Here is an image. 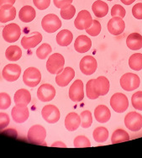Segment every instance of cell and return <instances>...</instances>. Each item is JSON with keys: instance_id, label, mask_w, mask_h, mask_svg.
Listing matches in <instances>:
<instances>
[{"instance_id": "6da1fadb", "label": "cell", "mask_w": 142, "mask_h": 158, "mask_svg": "<svg viewBox=\"0 0 142 158\" xmlns=\"http://www.w3.org/2000/svg\"><path fill=\"white\" fill-rule=\"evenodd\" d=\"M65 65V59L60 53H54L50 56L46 61V69L52 74H59L62 72Z\"/></svg>"}, {"instance_id": "ab89813d", "label": "cell", "mask_w": 142, "mask_h": 158, "mask_svg": "<svg viewBox=\"0 0 142 158\" xmlns=\"http://www.w3.org/2000/svg\"><path fill=\"white\" fill-rule=\"evenodd\" d=\"M11 105V98L6 93H0V110L9 109Z\"/></svg>"}, {"instance_id": "f6af8a7d", "label": "cell", "mask_w": 142, "mask_h": 158, "mask_svg": "<svg viewBox=\"0 0 142 158\" xmlns=\"http://www.w3.org/2000/svg\"><path fill=\"white\" fill-rule=\"evenodd\" d=\"M73 0H53L55 6L58 9H62L65 7L69 6L70 4H72Z\"/></svg>"}, {"instance_id": "52a82bcc", "label": "cell", "mask_w": 142, "mask_h": 158, "mask_svg": "<svg viewBox=\"0 0 142 158\" xmlns=\"http://www.w3.org/2000/svg\"><path fill=\"white\" fill-rule=\"evenodd\" d=\"M21 35V30L17 24L12 23L6 25L3 30V38L8 43L16 42Z\"/></svg>"}, {"instance_id": "d6986e66", "label": "cell", "mask_w": 142, "mask_h": 158, "mask_svg": "<svg viewBox=\"0 0 142 158\" xmlns=\"http://www.w3.org/2000/svg\"><path fill=\"white\" fill-rule=\"evenodd\" d=\"M42 41V35L40 32H33L31 36H24L21 40V45L24 49L34 48Z\"/></svg>"}, {"instance_id": "4fadbf2b", "label": "cell", "mask_w": 142, "mask_h": 158, "mask_svg": "<svg viewBox=\"0 0 142 158\" xmlns=\"http://www.w3.org/2000/svg\"><path fill=\"white\" fill-rule=\"evenodd\" d=\"M69 98L73 102H81L84 98L83 82L82 80H76L70 87Z\"/></svg>"}, {"instance_id": "f546056e", "label": "cell", "mask_w": 142, "mask_h": 158, "mask_svg": "<svg viewBox=\"0 0 142 158\" xmlns=\"http://www.w3.org/2000/svg\"><path fill=\"white\" fill-rule=\"evenodd\" d=\"M93 137L98 143H103L109 138V131L105 127H98L94 131Z\"/></svg>"}, {"instance_id": "7c38bea8", "label": "cell", "mask_w": 142, "mask_h": 158, "mask_svg": "<svg viewBox=\"0 0 142 158\" xmlns=\"http://www.w3.org/2000/svg\"><path fill=\"white\" fill-rule=\"evenodd\" d=\"M21 74V67L18 64H8L3 69V77L7 82L17 81Z\"/></svg>"}, {"instance_id": "7dc6e473", "label": "cell", "mask_w": 142, "mask_h": 158, "mask_svg": "<svg viewBox=\"0 0 142 158\" xmlns=\"http://www.w3.org/2000/svg\"><path fill=\"white\" fill-rule=\"evenodd\" d=\"M120 1L124 3V4H125V5H130V4H132L136 0H120Z\"/></svg>"}, {"instance_id": "603a6c76", "label": "cell", "mask_w": 142, "mask_h": 158, "mask_svg": "<svg viewBox=\"0 0 142 158\" xmlns=\"http://www.w3.org/2000/svg\"><path fill=\"white\" fill-rule=\"evenodd\" d=\"M94 116L98 123L104 124L110 119L111 113L108 107L102 104V105H98L96 107V109L94 110Z\"/></svg>"}, {"instance_id": "7a4b0ae2", "label": "cell", "mask_w": 142, "mask_h": 158, "mask_svg": "<svg viewBox=\"0 0 142 158\" xmlns=\"http://www.w3.org/2000/svg\"><path fill=\"white\" fill-rule=\"evenodd\" d=\"M45 137H46V131L42 125H33L28 131V140L36 145H40L44 143Z\"/></svg>"}, {"instance_id": "ac0fdd59", "label": "cell", "mask_w": 142, "mask_h": 158, "mask_svg": "<svg viewBox=\"0 0 142 158\" xmlns=\"http://www.w3.org/2000/svg\"><path fill=\"white\" fill-rule=\"evenodd\" d=\"M16 17V9L12 4H5L0 7V23L14 20Z\"/></svg>"}, {"instance_id": "cb8c5ba5", "label": "cell", "mask_w": 142, "mask_h": 158, "mask_svg": "<svg viewBox=\"0 0 142 158\" xmlns=\"http://www.w3.org/2000/svg\"><path fill=\"white\" fill-rule=\"evenodd\" d=\"M94 85L99 96H104L109 91V81L105 77H98L94 80Z\"/></svg>"}, {"instance_id": "5bb4252c", "label": "cell", "mask_w": 142, "mask_h": 158, "mask_svg": "<svg viewBox=\"0 0 142 158\" xmlns=\"http://www.w3.org/2000/svg\"><path fill=\"white\" fill-rule=\"evenodd\" d=\"M56 96V89L49 83L42 84L37 91V97L41 102H50Z\"/></svg>"}, {"instance_id": "d590c367", "label": "cell", "mask_w": 142, "mask_h": 158, "mask_svg": "<svg viewBox=\"0 0 142 158\" xmlns=\"http://www.w3.org/2000/svg\"><path fill=\"white\" fill-rule=\"evenodd\" d=\"M61 18L66 19V20H69V19H72L73 18V16L75 15L76 14V9L75 7L70 4L69 6L65 7V8H62L61 9Z\"/></svg>"}, {"instance_id": "d4e9b609", "label": "cell", "mask_w": 142, "mask_h": 158, "mask_svg": "<svg viewBox=\"0 0 142 158\" xmlns=\"http://www.w3.org/2000/svg\"><path fill=\"white\" fill-rule=\"evenodd\" d=\"M36 12L33 7L25 5L19 12V18L24 23H30L36 18Z\"/></svg>"}, {"instance_id": "8fae6325", "label": "cell", "mask_w": 142, "mask_h": 158, "mask_svg": "<svg viewBox=\"0 0 142 158\" xmlns=\"http://www.w3.org/2000/svg\"><path fill=\"white\" fill-rule=\"evenodd\" d=\"M93 20L94 19H92L90 13L88 12V10H82L78 13V15L77 16L74 21V24L77 30L83 31L90 27L93 24Z\"/></svg>"}, {"instance_id": "484cf974", "label": "cell", "mask_w": 142, "mask_h": 158, "mask_svg": "<svg viewBox=\"0 0 142 158\" xmlns=\"http://www.w3.org/2000/svg\"><path fill=\"white\" fill-rule=\"evenodd\" d=\"M128 48L132 51H137L142 48V35L139 33H132L126 39Z\"/></svg>"}, {"instance_id": "9a60e30c", "label": "cell", "mask_w": 142, "mask_h": 158, "mask_svg": "<svg viewBox=\"0 0 142 158\" xmlns=\"http://www.w3.org/2000/svg\"><path fill=\"white\" fill-rule=\"evenodd\" d=\"M75 77V71L70 67H65L62 72L56 77V82L59 87H66Z\"/></svg>"}, {"instance_id": "44dd1931", "label": "cell", "mask_w": 142, "mask_h": 158, "mask_svg": "<svg viewBox=\"0 0 142 158\" xmlns=\"http://www.w3.org/2000/svg\"><path fill=\"white\" fill-rule=\"evenodd\" d=\"M65 127L68 131H75L81 125V117L77 113H69L65 118Z\"/></svg>"}, {"instance_id": "d6a6232c", "label": "cell", "mask_w": 142, "mask_h": 158, "mask_svg": "<svg viewBox=\"0 0 142 158\" xmlns=\"http://www.w3.org/2000/svg\"><path fill=\"white\" fill-rule=\"evenodd\" d=\"M52 46L47 43H44L36 50V56L40 60H45V58L52 53Z\"/></svg>"}, {"instance_id": "4316f807", "label": "cell", "mask_w": 142, "mask_h": 158, "mask_svg": "<svg viewBox=\"0 0 142 158\" xmlns=\"http://www.w3.org/2000/svg\"><path fill=\"white\" fill-rule=\"evenodd\" d=\"M92 9L94 12V15L98 18H103L108 15L109 12V6L105 2H103L101 0H97L93 3Z\"/></svg>"}, {"instance_id": "8d00e7d4", "label": "cell", "mask_w": 142, "mask_h": 158, "mask_svg": "<svg viewBox=\"0 0 142 158\" xmlns=\"http://www.w3.org/2000/svg\"><path fill=\"white\" fill-rule=\"evenodd\" d=\"M74 146L76 148H83V147H90L91 143L90 140H88V137L84 135H79L74 139L73 141Z\"/></svg>"}, {"instance_id": "7bdbcfd3", "label": "cell", "mask_w": 142, "mask_h": 158, "mask_svg": "<svg viewBox=\"0 0 142 158\" xmlns=\"http://www.w3.org/2000/svg\"><path fill=\"white\" fill-rule=\"evenodd\" d=\"M10 118L8 114L6 113H0V131H2L3 129L9 125Z\"/></svg>"}, {"instance_id": "ffe728a7", "label": "cell", "mask_w": 142, "mask_h": 158, "mask_svg": "<svg viewBox=\"0 0 142 158\" xmlns=\"http://www.w3.org/2000/svg\"><path fill=\"white\" fill-rule=\"evenodd\" d=\"M92 47V41L87 35H82L76 39L74 42V48L78 53L88 52Z\"/></svg>"}, {"instance_id": "e575fe53", "label": "cell", "mask_w": 142, "mask_h": 158, "mask_svg": "<svg viewBox=\"0 0 142 158\" xmlns=\"http://www.w3.org/2000/svg\"><path fill=\"white\" fill-rule=\"evenodd\" d=\"M81 117V125L82 128L87 129L92 125L93 123V117H92V113L89 110H85L82 111L80 114Z\"/></svg>"}, {"instance_id": "2e32d148", "label": "cell", "mask_w": 142, "mask_h": 158, "mask_svg": "<svg viewBox=\"0 0 142 158\" xmlns=\"http://www.w3.org/2000/svg\"><path fill=\"white\" fill-rule=\"evenodd\" d=\"M108 31L113 35H119L124 32L125 23L120 17H113L108 23Z\"/></svg>"}, {"instance_id": "b9f144b4", "label": "cell", "mask_w": 142, "mask_h": 158, "mask_svg": "<svg viewBox=\"0 0 142 158\" xmlns=\"http://www.w3.org/2000/svg\"><path fill=\"white\" fill-rule=\"evenodd\" d=\"M35 6L40 10H45L51 4V0H33Z\"/></svg>"}, {"instance_id": "83f0119b", "label": "cell", "mask_w": 142, "mask_h": 158, "mask_svg": "<svg viewBox=\"0 0 142 158\" xmlns=\"http://www.w3.org/2000/svg\"><path fill=\"white\" fill-rule=\"evenodd\" d=\"M73 35L68 30H62L56 35V42L61 46H67L72 43Z\"/></svg>"}, {"instance_id": "5b68a950", "label": "cell", "mask_w": 142, "mask_h": 158, "mask_svg": "<svg viewBox=\"0 0 142 158\" xmlns=\"http://www.w3.org/2000/svg\"><path fill=\"white\" fill-rule=\"evenodd\" d=\"M42 29L47 33H54L61 27V21L57 15L54 14H49L42 19Z\"/></svg>"}, {"instance_id": "1f68e13d", "label": "cell", "mask_w": 142, "mask_h": 158, "mask_svg": "<svg viewBox=\"0 0 142 158\" xmlns=\"http://www.w3.org/2000/svg\"><path fill=\"white\" fill-rule=\"evenodd\" d=\"M129 66L135 71H140L142 69V54L136 53L129 59Z\"/></svg>"}, {"instance_id": "f1b7e54d", "label": "cell", "mask_w": 142, "mask_h": 158, "mask_svg": "<svg viewBox=\"0 0 142 158\" xmlns=\"http://www.w3.org/2000/svg\"><path fill=\"white\" fill-rule=\"evenodd\" d=\"M21 56V49L17 46H9L5 52V56L9 61H17L20 59Z\"/></svg>"}, {"instance_id": "f35d334b", "label": "cell", "mask_w": 142, "mask_h": 158, "mask_svg": "<svg viewBox=\"0 0 142 158\" xmlns=\"http://www.w3.org/2000/svg\"><path fill=\"white\" fill-rule=\"evenodd\" d=\"M86 32L91 36H97L101 32V24L98 20H93V24L90 27L86 30Z\"/></svg>"}, {"instance_id": "c3c4849f", "label": "cell", "mask_w": 142, "mask_h": 158, "mask_svg": "<svg viewBox=\"0 0 142 158\" xmlns=\"http://www.w3.org/2000/svg\"><path fill=\"white\" fill-rule=\"evenodd\" d=\"M108 1H112V0H108Z\"/></svg>"}, {"instance_id": "74e56055", "label": "cell", "mask_w": 142, "mask_h": 158, "mask_svg": "<svg viewBox=\"0 0 142 158\" xmlns=\"http://www.w3.org/2000/svg\"><path fill=\"white\" fill-rule=\"evenodd\" d=\"M131 103L135 110L142 111V91L136 92L132 95Z\"/></svg>"}, {"instance_id": "e0dca14e", "label": "cell", "mask_w": 142, "mask_h": 158, "mask_svg": "<svg viewBox=\"0 0 142 158\" xmlns=\"http://www.w3.org/2000/svg\"><path fill=\"white\" fill-rule=\"evenodd\" d=\"M12 118L14 121L18 123V124H21L26 121L30 116V112H29V109L27 106H17L15 105L13 108L12 112Z\"/></svg>"}, {"instance_id": "3957f363", "label": "cell", "mask_w": 142, "mask_h": 158, "mask_svg": "<svg viewBox=\"0 0 142 158\" xmlns=\"http://www.w3.org/2000/svg\"><path fill=\"white\" fill-rule=\"evenodd\" d=\"M140 84V79L136 74L128 73L121 77L120 86L125 91H134L139 88Z\"/></svg>"}, {"instance_id": "836d02e7", "label": "cell", "mask_w": 142, "mask_h": 158, "mask_svg": "<svg viewBox=\"0 0 142 158\" xmlns=\"http://www.w3.org/2000/svg\"><path fill=\"white\" fill-rule=\"evenodd\" d=\"M94 80L95 79L89 80L87 82V85H86V94H87V97L89 99H97L99 97V94H98L97 90L95 88Z\"/></svg>"}, {"instance_id": "ee69618b", "label": "cell", "mask_w": 142, "mask_h": 158, "mask_svg": "<svg viewBox=\"0 0 142 158\" xmlns=\"http://www.w3.org/2000/svg\"><path fill=\"white\" fill-rule=\"evenodd\" d=\"M132 15L137 19H142V3H136L133 7Z\"/></svg>"}, {"instance_id": "60d3db41", "label": "cell", "mask_w": 142, "mask_h": 158, "mask_svg": "<svg viewBox=\"0 0 142 158\" xmlns=\"http://www.w3.org/2000/svg\"><path fill=\"white\" fill-rule=\"evenodd\" d=\"M126 15V11L124 9V7H122L119 4H115L112 7L111 9V15L113 17H120V18H124Z\"/></svg>"}, {"instance_id": "9c48e42d", "label": "cell", "mask_w": 142, "mask_h": 158, "mask_svg": "<svg viewBox=\"0 0 142 158\" xmlns=\"http://www.w3.org/2000/svg\"><path fill=\"white\" fill-rule=\"evenodd\" d=\"M42 118L49 124H55L60 119V110L53 104H48L43 107L41 111Z\"/></svg>"}, {"instance_id": "277c9868", "label": "cell", "mask_w": 142, "mask_h": 158, "mask_svg": "<svg viewBox=\"0 0 142 158\" xmlns=\"http://www.w3.org/2000/svg\"><path fill=\"white\" fill-rule=\"evenodd\" d=\"M41 80V73L36 67H29L23 74V82L30 88L36 87Z\"/></svg>"}, {"instance_id": "bcb514c9", "label": "cell", "mask_w": 142, "mask_h": 158, "mask_svg": "<svg viewBox=\"0 0 142 158\" xmlns=\"http://www.w3.org/2000/svg\"><path fill=\"white\" fill-rule=\"evenodd\" d=\"M15 3V0H0V7L5 5V4H12L14 5Z\"/></svg>"}, {"instance_id": "30bf717a", "label": "cell", "mask_w": 142, "mask_h": 158, "mask_svg": "<svg viewBox=\"0 0 142 158\" xmlns=\"http://www.w3.org/2000/svg\"><path fill=\"white\" fill-rule=\"evenodd\" d=\"M96 59L92 56H86L80 61V70L86 76H90L97 70Z\"/></svg>"}, {"instance_id": "8992f818", "label": "cell", "mask_w": 142, "mask_h": 158, "mask_svg": "<svg viewBox=\"0 0 142 158\" xmlns=\"http://www.w3.org/2000/svg\"><path fill=\"white\" fill-rule=\"evenodd\" d=\"M110 105L116 113H124L129 107V101L126 95L116 93L110 98Z\"/></svg>"}, {"instance_id": "7402d4cb", "label": "cell", "mask_w": 142, "mask_h": 158, "mask_svg": "<svg viewBox=\"0 0 142 158\" xmlns=\"http://www.w3.org/2000/svg\"><path fill=\"white\" fill-rule=\"evenodd\" d=\"M14 100L17 106H27L31 101L30 93L27 89H19L15 94Z\"/></svg>"}, {"instance_id": "ba28073f", "label": "cell", "mask_w": 142, "mask_h": 158, "mask_svg": "<svg viewBox=\"0 0 142 158\" xmlns=\"http://www.w3.org/2000/svg\"><path fill=\"white\" fill-rule=\"evenodd\" d=\"M124 125L128 130L137 132L142 128V115L137 112H130L124 118Z\"/></svg>"}, {"instance_id": "4dcf8cb0", "label": "cell", "mask_w": 142, "mask_h": 158, "mask_svg": "<svg viewBox=\"0 0 142 158\" xmlns=\"http://www.w3.org/2000/svg\"><path fill=\"white\" fill-rule=\"evenodd\" d=\"M130 140V135L127 132L124 130H116L114 131L111 136V142L113 144H117V143L124 142V141H129Z\"/></svg>"}]
</instances>
